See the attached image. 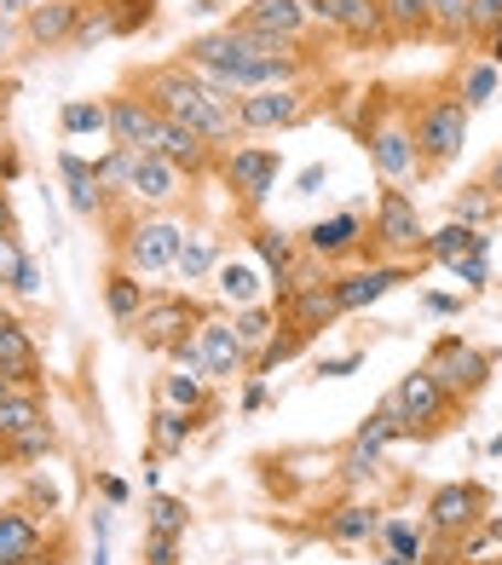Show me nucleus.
<instances>
[{
	"mask_svg": "<svg viewBox=\"0 0 502 565\" xmlns=\"http://www.w3.org/2000/svg\"><path fill=\"white\" fill-rule=\"evenodd\" d=\"M491 191H502V157L491 162Z\"/></svg>",
	"mask_w": 502,
	"mask_h": 565,
	"instance_id": "60",
	"label": "nucleus"
},
{
	"mask_svg": "<svg viewBox=\"0 0 502 565\" xmlns=\"http://www.w3.org/2000/svg\"><path fill=\"white\" fill-rule=\"evenodd\" d=\"M485 508H491L485 484L457 479V484H439V491L428 497V525H434L439 536H468L473 525L485 520Z\"/></svg>",
	"mask_w": 502,
	"mask_h": 565,
	"instance_id": "4",
	"label": "nucleus"
},
{
	"mask_svg": "<svg viewBox=\"0 0 502 565\" xmlns=\"http://www.w3.org/2000/svg\"><path fill=\"white\" fill-rule=\"evenodd\" d=\"M307 23H312L307 18V0H248L232 30L237 35H266V41H295Z\"/></svg>",
	"mask_w": 502,
	"mask_h": 565,
	"instance_id": "9",
	"label": "nucleus"
},
{
	"mask_svg": "<svg viewBox=\"0 0 502 565\" xmlns=\"http://www.w3.org/2000/svg\"><path fill=\"white\" fill-rule=\"evenodd\" d=\"M209 312L196 300H185V295H162V300H145V312L133 318L139 323V347H150V352H168L180 335H196V323H203Z\"/></svg>",
	"mask_w": 502,
	"mask_h": 565,
	"instance_id": "3",
	"label": "nucleus"
},
{
	"mask_svg": "<svg viewBox=\"0 0 502 565\" xmlns=\"http://www.w3.org/2000/svg\"><path fill=\"white\" fill-rule=\"evenodd\" d=\"M284 306H289V329H300V335H318V329H330V323L341 318L330 282H307V289L289 295Z\"/></svg>",
	"mask_w": 502,
	"mask_h": 565,
	"instance_id": "18",
	"label": "nucleus"
},
{
	"mask_svg": "<svg viewBox=\"0 0 502 565\" xmlns=\"http://www.w3.org/2000/svg\"><path fill=\"white\" fill-rule=\"evenodd\" d=\"M375 531H382V513L364 508V502H346L323 520V536H330V543H364V536H375Z\"/></svg>",
	"mask_w": 502,
	"mask_h": 565,
	"instance_id": "25",
	"label": "nucleus"
},
{
	"mask_svg": "<svg viewBox=\"0 0 502 565\" xmlns=\"http://www.w3.org/2000/svg\"><path fill=\"white\" fill-rule=\"evenodd\" d=\"M462 300H450V295H428V312H457Z\"/></svg>",
	"mask_w": 502,
	"mask_h": 565,
	"instance_id": "55",
	"label": "nucleus"
},
{
	"mask_svg": "<svg viewBox=\"0 0 502 565\" xmlns=\"http://www.w3.org/2000/svg\"><path fill=\"white\" fill-rule=\"evenodd\" d=\"M496 191L491 185H462V196L450 202V214H457V225H473V231H485L491 220H496Z\"/></svg>",
	"mask_w": 502,
	"mask_h": 565,
	"instance_id": "31",
	"label": "nucleus"
},
{
	"mask_svg": "<svg viewBox=\"0 0 502 565\" xmlns=\"http://www.w3.org/2000/svg\"><path fill=\"white\" fill-rule=\"evenodd\" d=\"M364 248V231L359 214H335V220H318L307 231V254L312 260H341V254H359Z\"/></svg>",
	"mask_w": 502,
	"mask_h": 565,
	"instance_id": "19",
	"label": "nucleus"
},
{
	"mask_svg": "<svg viewBox=\"0 0 502 565\" xmlns=\"http://www.w3.org/2000/svg\"><path fill=\"white\" fill-rule=\"evenodd\" d=\"M485 543H502V520H491V525H485Z\"/></svg>",
	"mask_w": 502,
	"mask_h": 565,
	"instance_id": "58",
	"label": "nucleus"
},
{
	"mask_svg": "<svg viewBox=\"0 0 502 565\" xmlns=\"http://www.w3.org/2000/svg\"><path fill=\"white\" fill-rule=\"evenodd\" d=\"M416 565H439V559H416Z\"/></svg>",
	"mask_w": 502,
	"mask_h": 565,
	"instance_id": "64",
	"label": "nucleus"
},
{
	"mask_svg": "<svg viewBox=\"0 0 502 565\" xmlns=\"http://www.w3.org/2000/svg\"><path fill=\"white\" fill-rule=\"evenodd\" d=\"M225 7V0H196V12H220Z\"/></svg>",
	"mask_w": 502,
	"mask_h": 565,
	"instance_id": "61",
	"label": "nucleus"
},
{
	"mask_svg": "<svg viewBox=\"0 0 502 565\" xmlns=\"http://www.w3.org/2000/svg\"><path fill=\"white\" fill-rule=\"evenodd\" d=\"M266 404V381H248V393H243V409H260Z\"/></svg>",
	"mask_w": 502,
	"mask_h": 565,
	"instance_id": "54",
	"label": "nucleus"
},
{
	"mask_svg": "<svg viewBox=\"0 0 502 565\" xmlns=\"http://www.w3.org/2000/svg\"><path fill=\"white\" fill-rule=\"evenodd\" d=\"M58 173H64L70 209H75V214H98V196H105V191H98V168L82 162L75 150H64V157H58Z\"/></svg>",
	"mask_w": 502,
	"mask_h": 565,
	"instance_id": "23",
	"label": "nucleus"
},
{
	"mask_svg": "<svg viewBox=\"0 0 502 565\" xmlns=\"http://www.w3.org/2000/svg\"><path fill=\"white\" fill-rule=\"evenodd\" d=\"M191 409H162V416H157V439H162V450H180L185 439H191Z\"/></svg>",
	"mask_w": 502,
	"mask_h": 565,
	"instance_id": "40",
	"label": "nucleus"
},
{
	"mask_svg": "<svg viewBox=\"0 0 502 565\" xmlns=\"http://www.w3.org/2000/svg\"><path fill=\"white\" fill-rule=\"evenodd\" d=\"M180 237H185V225H173V220H139L128 231V271H168L180 260Z\"/></svg>",
	"mask_w": 502,
	"mask_h": 565,
	"instance_id": "10",
	"label": "nucleus"
},
{
	"mask_svg": "<svg viewBox=\"0 0 502 565\" xmlns=\"http://www.w3.org/2000/svg\"><path fill=\"white\" fill-rule=\"evenodd\" d=\"M387 18V35H428L434 30V0H375Z\"/></svg>",
	"mask_w": 502,
	"mask_h": 565,
	"instance_id": "29",
	"label": "nucleus"
},
{
	"mask_svg": "<svg viewBox=\"0 0 502 565\" xmlns=\"http://www.w3.org/2000/svg\"><path fill=\"white\" fill-rule=\"evenodd\" d=\"M421 243H428V231H421L416 202L387 185L375 202V254H421Z\"/></svg>",
	"mask_w": 502,
	"mask_h": 565,
	"instance_id": "5",
	"label": "nucleus"
},
{
	"mask_svg": "<svg viewBox=\"0 0 502 565\" xmlns=\"http://www.w3.org/2000/svg\"><path fill=\"white\" fill-rule=\"evenodd\" d=\"M255 248H260V260H266L271 271H278V277L295 266V243L284 237V231H255Z\"/></svg>",
	"mask_w": 502,
	"mask_h": 565,
	"instance_id": "38",
	"label": "nucleus"
},
{
	"mask_svg": "<svg viewBox=\"0 0 502 565\" xmlns=\"http://www.w3.org/2000/svg\"><path fill=\"white\" fill-rule=\"evenodd\" d=\"M150 7H157V0H105L110 35H139L145 23H150Z\"/></svg>",
	"mask_w": 502,
	"mask_h": 565,
	"instance_id": "33",
	"label": "nucleus"
},
{
	"mask_svg": "<svg viewBox=\"0 0 502 565\" xmlns=\"http://www.w3.org/2000/svg\"><path fill=\"white\" fill-rule=\"evenodd\" d=\"M35 0H0V18H18V12H30Z\"/></svg>",
	"mask_w": 502,
	"mask_h": 565,
	"instance_id": "56",
	"label": "nucleus"
},
{
	"mask_svg": "<svg viewBox=\"0 0 502 565\" xmlns=\"http://www.w3.org/2000/svg\"><path fill=\"white\" fill-rule=\"evenodd\" d=\"M421 254H428V260H462V254H480V260H485V254H491V237H485V231H473V225H457V220H450L445 231H434V237L428 243H421Z\"/></svg>",
	"mask_w": 502,
	"mask_h": 565,
	"instance_id": "21",
	"label": "nucleus"
},
{
	"mask_svg": "<svg viewBox=\"0 0 502 565\" xmlns=\"http://www.w3.org/2000/svg\"><path fill=\"white\" fill-rule=\"evenodd\" d=\"M0 237H18V214H12V202H7V191H0Z\"/></svg>",
	"mask_w": 502,
	"mask_h": 565,
	"instance_id": "53",
	"label": "nucleus"
},
{
	"mask_svg": "<svg viewBox=\"0 0 502 565\" xmlns=\"http://www.w3.org/2000/svg\"><path fill=\"white\" fill-rule=\"evenodd\" d=\"M105 116H110V139L121 145V150H145L157 145V127H162V116L145 105V98H110L105 105Z\"/></svg>",
	"mask_w": 502,
	"mask_h": 565,
	"instance_id": "13",
	"label": "nucleus"
},
{
	"mask_svg": "<svg viewBox=\"0 0 502 565\" xmlns=\"http://www.w3.org/2000/svg\"><path fill=\"white\" fill-rule=\"evenodd\" d=\"M496 98V64H468L462 70V105H491Z\"/></svg>",
	"mask_w": 502,
	"mask_h": 565,
	"instance_id": "35",
	"label": "nucleus"
},
{
	"mask_svg": "<svg viewBox=\"0 0 502 565\" xmlns=\"http://www.w3.org/2000/svg\"><path fill=\"white\" fill-rule=\"evenodd\" d=\"M375 468H382V456H375V450H359V445H353V456H346V479H370Z\"/></svg>",
	"mask_w": 502,
	"mask_h": 565,
	"instance_id": "49",
	"label": "nucleus"
},
{
	"mask_svg": "<svg viewBox=\"0 0 502 565\" xmlns=\"http://www.w3.org/2000/svg\"><path fill=\"white\" fill-rule=\"evenodd\" d=\"M162 393H168V404H173V409H191V416L209 404L203 381H196V375H185V370H180V375H168V381H162Z\"/></svg>",
	"mask_w": 502,
	"mask_h": 565,
	"instance_id": "36",
	"label": "nucleus"
},
{
	"mask_svg": "<svg viewBox=\"0 0 502 565\" xmlns=\"http://www.w3.org/2000/svg\"><path fill=\"white\" fill-rule=\"evenodd\" d=\"M196 352H203V375H243V364H248V352L237 347L232 323H220V318L196 323Z\"/></svg>",
	"mask_w": 502,
	"mask_h": 565,
	"instance_id": "15",
	"label": "nucleus"
},
{
	"mask_svg": "<svg viewBox=\"0 0 502 565\" xmlns=\"http://www.w3.org/2000/svg\"><path fill=\"white\" fill-rule=\"evenodd\" d=\"M46 422V404H41V387H18L7 404H0V445H12V439H23L30 427H41Z\"/></svg>",
	"mask_w": 502,
	"mask_h": 565,
	"instance_id": "22",
	"label": "nucleus"
},
{
	"mask_svg": "<svg viewBox=\"0 0 502 565\" xmlns=\"http://www.w3.org/2000/svg\"><path fill=\"white\" fill-rule=\"evenodd\" d=\"M150 531L185 536V502L180 497H157V502H150Z\"/></svg>",
	"mask_w": 502,
	"mask_h": 565,
	"instance_id": "41",
	"label": "nucleus"
},
{
	"mask_svg": "<svg viewBox=\"0 0 502 565\" xmlns=\"http://www.w3.org/2000/svg\"><path fill=\"white\" fill-rule=\"evenodd\" d=\"M232 335H237L243 352H260L271 335H278V323H271V312H260V306H243L237 323H232Z\"/></svg>",
	"mask_w": 502,
	"mask_h": 565,
	"instance_id": "32",
	"label": "nucleus"
},
{
	"mask_svg": "<svg viewBox=\"0 0 502 565\" xmlns=\"http://www.w3.org/2000/svg\"><path fill=\"white\" fill-rule=\"evenodd\" d=\"M398 282H410L405 266H370V271H353V277H335L330 289H335V306H341V318H346V312H364V306H375L387 289H398Z\"/></svg>",
	"mask_w": 502,
	"mask_h": 565,
	"instance_id": "12",
	"label": "nucleus"
},
{
	"mask_svg": "<svg viewBox=\"0 0 502 565\" xmlns=\"http://www.w3.org/2000/svg\"><path fill=\"white\" fill-rule=\"evenodd\" d=\"M7 289H12L18 300H41V266H35V260H23V266H18V277L7 282Z\"/></svg>",
	"mask_w": 502,
	"mask_h": 565,
	"instance_id": "47",
	"label": "nucleus"
},
{
	"mask_svg": "<svg viewBox=\"0 0 502 565\" xmlns=\"http://www.w3.org/2000/svg\"><path fill=\"white\" fill-rule=\"evenodd\" d=\"M382 565H410V559H405V554H393V548H387V559H382Z\"/></svg>",
	"mask_w": 502,
	"mask_h": 565,
	"instance_id": "62",
	"label": "nucleus"
},
{
	"mask_svg": "<svg viewBox=\"0 0 502 565\" xmlns=\"http://www.w3.org/2000/svg\"><path fill=\"white\" fill-rule=\"evenodd\" d=\"M232 116H237L243 134H266V127H295L300 116H307V93H300V87H260V93H243Z\"/></svg>",
	"mask_w": 502,
	"mask_h": 565,
	"instance_id": "8",
	"label": "nucleus"
},
{
	"mask_svg": "<svg viewBox=\"0 0 502 565\" xmlns=\"http://www.w3.org/2000/svg\"><path fill=\"white\" fill-rule=\"evenodd\" d=\"M393 439H405V416H398V404H393V393H387V398H382V409H375V416H370V422L353 433V445L382 456Z\"/></svg>",
	"mask_w": 502,
	"mask_h": 565,
	"instance_id": "27",
	"label": "nucleus"
},
{
	"mask_svg": "<svg viewBox=\"0 0 502 565\" xmlns=\"http://www.w3.org/2000/svg\"><path fill=\"white\" fill-rule=\"evenodd\" d=\"M150 150H157V157H168L180 173H203V168H209V139L196 134V127H185V121H162V127H157V145H150Z\"/></svg>",
	"mask_w": 502,
	"mask_h": 565,
	"instance_id": "17",
	"label": "nucleus"
},
{
	"mask_svg": "<svg viewBox=\"0 0 502 565\" xmlns=\"http://www.w3.org/2000/svg\"><path fill=\"white\" fill-rule=\"evenodd\" d=\"M323 179H330V168H323V162H312L307 173H300V179H295V191H300V196H312V191L323 185Z\"/></svg>",
	"mask_w": 502,
	"mask_h": 565,
	"instance_id": "51",
	"label": "nucleus"
},
{
	"mask_svg": "<svg viewBox=\"0 0 502 565\" xmlns=\"http://www.w3.org/2000/svg\"><path fill=\"white\" fill-rule=\"evenodd\" d=\"M0 565H18V559H7V554H0Z\"/></svg>",
	"mask_w": 502,
	"mask_h": 565,
	"instance_id": "63",
	"label": "nucleus"
},
{
	"mask_svg": "<svg viewBox=\"0 0 502 565\" xmlns=\"http://www.w3.org/2000/svg\"><path fill=\"white\" fill-rule=\"evenodd\" d=\"M225 185H232L248 209H260V202L278 191V173H284V157L278 150H266V145H243V150H232L225 157Z\"/></svg>",
	"mask_w": 502,
	"mask_h": 565,
	"instance_id": "6",
	"label": "nucleus"
},
{
	"mask_svg": "<svg viewBox=\"0 0 502 565\" xmlns=\"http://www.w3.org/2000/svg\"><path fill=\"white\" fill-rule=\"evenodd\" d=\"M410 134H416V150L428 162L462 157V145H468V105H462V98H428Z\"/></svg>",
	"mask_w": 502,
	"mask_h": 565,
	"instance_id": "2",
	"label": "nucleus"
},
{
	"mask_svg": "<svg viewBox=\"0 0 502 565\" xmlns=\"http://www.w3.org/2000/svg\"><path fill=\"white\" fill-rule=\"evenodd\" d=\"M145 289H139V271H128V266H116L110 277H105V306H110V318L116 323H133L139 312H145Z\"/></svg>",
	"mask_w": 502,
	"mask_h": 565,
	"instance_id": "26",
	"label": "nucleus"
},
{
	"mask_svg": "<svg viewBox=\"0 0 502 565\" xmlns=\"http://www.w3.org/2000/svg\"><path fill=\"white\" fill-rule=\"evenodd\" d=\"M359 370V352H346V358H330V364H323L318 375H353Z\"/></svg>",
	"mask_w": 502,
	"mask_h": 565,
	"instance_id": "52",
	"label": "nucleus"
},
{
	"mask_svg": "<svg viewBox=\"0 0 502 565\" xmlns=\"http://www.w3.org/2000/svg\"><path fill=\"white\" fill-rule=\"evenodd\" d=\"M0 375H12V387H41V347L18 318L0 323Z\"/></svg>",
	"mask_w": 502,
	"mask_h": 565,
	"instance_id": "14",
	"label": "nucleus"
},
{
	"mask_svg": "<svg viewBox=\"0 0 502 565\" xmlns=\"http://www.w3.org/2000/svg\"><path fill=\"white\" fill-rule=\"evenodd\" d=\"M46 450H53V427H30V433H23V439H12L7 445V456H18V461H35V456H46Z\"/></svg>",
	"mask_w": 502,
	"mask_h": 565,
	"instance_id": "42",
	"label": "nucleus"
},
{
	"mask_svg": "<svg viewBox=\"0 0 502 565\" xmlns=\"http://www.w3.org/2000/svg\"><path fill=\"white\" fill-rule=\"evenodd\" d=\"M393 404H398V416H405V433H416V427L434 433V427H445V416H450V404H457V398H450L428 370H410L393 387Z\"/></svg>",
	"mask_w": 502,
	"mask_h": 565,
	"instance_id": "7",
	"label": "nucleus"
},
{
	"mask_svg": "<svg viewBox=\"0 0 502 565\" xmlns=\"http://www.w3.org/2000/svg\"><path fill=\"white\" fill-rule=\"evenodd\" d=\"M23 260H30V254L18 248V237H0V282H12Z\"/></svg>",
	"mask_w": 502,
	"mask_h": 565,
	"instance_id": "48",
	"label": "nucleus"
},
{
	"mask_svg": "<svg viewBox=\"0 0 502 565\" xmlns=\"http://www.w3.org/2000/svg\"><path fill=\"white\" fill-rule=\"evenodd\" d=\"M307 341H312V335H300V329H289V335H271V341L260 347V358H255V375H271L278 364H289V358L307 347Z\"/></svg>",
	"mask_w": 502,
	"mask_h": 565,
	"instance_id": "34",
	"label": "nucleus"
},
{
	"mask_svg": "<svg viewBox=\"0 0 502 565\" xmlns=\"http://www.w3.org/2000/svg\"><path fill=\"white\" fill-rule=\"evenodd\" d=\"M214 289H220V300H232V306H255L260 271L248 266V260H220V266H214Z\"/></svg>",
	"mask_w": 502,
	"mask_h": 565,
	"instance_id": "28",
	"label": "nucleus"
},
{
	"mask_svg": "<svg viewBox=\"0 0 502 565\" xmlns=\"http://www.w3.org/2000/svg\"><path fill=\"white\" fill-rule=\"evenodd\" d=\"M64 134H110V116H105V105H64Z\"/></svg>",
	"mask_w": 502,
	"mask_h": 565,
	"instance_id": "37",
	"label": "nucleus"
},
{
	"mask_svg": "<svg viewBox=\"0 0 502 565\" xmlns=\"http://www.w3.org/2000/svg\"><path fill=\"white\" fill-rule=\"evenodd\" d=\"M434 23L445 35H462L468 30V0H434Z\"/></svg>",
	"mask_w": 502,
	"mask_h": 565,
	"instance_id": "45",
	"label": "nucleus"
},
{
	"mask_svg": "<svg viewBox=\"0 0 502 565\" xmlns=\"http://www.w3.org/2000/svg\"><path fill=\"white\" fill-rule=\"evenodd\" d=\"M428 370L439 387L450 393V398H473L491 381V352H480V347H468L462 335H439L434 341V352H428Z\"/></svg>",
	"mask_w": 502,
	"mask_h": 565,
	"instance_id": "1",
	"label": "nucleus"
},
{
	"mask_svg": "<svg viewBox=\"0 0 502 565\" xmlns=\"http://www.w3.org/2000/svg\"><path fill=\"white\" fill-rule=\"evenodd\" d=\"M370 168L387 179V185H398V179H410L421 168V150H416V134L405 121H382L370 134Z\"/></svg>",
	"mask_w": 502,
	"mask_h": 565,
	"instance_id": "11",
	"label": "nucleus"
},
{
	"mask_svg": "<svg viewBox=\"0 0 502 565\" xmlns=\"http://www.w3.org/2000/svg\"><path fill=\"white\" fill-rule=\"evenodd\" d=\"M0 554L7 559H18V565H30V559H41V525L30 520V513H0Z\"/></svg>",
	"mask_w": 502,
	"mask_h": 565,
	"instance_id": "24",
	"label": "nucleus"
},
{
	"mask_svg": "<svg viewBox=\"0 0 502 565\" xmlns=\"http://www.w3.org/2000/svg\"><path fill=\"white\" fill-rule=\"evenodd\" d=\"M133 162H139V150H121L116 145V157L98 162V191H105V185H128L133 191Z\"/></svg>",
	"mask_w": 502,
	"mask_h": 565,
	"instance_id": "39",
	"label": "nucleus"
},
{
	"mask_svg": "<svg viewBox=\"0 0 502 565\" xmlns=\"http://www.w3.org/2000/svg\"><path fill=\"white\" fill-rule=\"evenodd\" d=\"M387 548H393V554H405V559L416 565V559H421V531L405 525V520H387Z\"/></svg>",
	"mask_w": 502,
	"mask_h": 565,
	"instance_id": "43",
	"label": "nucleus"
},
{
	"mask_svg": "<svg viewBox=\"0 0 502 565\" xmlns=\"http://www.w3.org/2000/svg\"><path fill=\"white\" fill-rule=\"evenodd\" d=\"M445 271L457 277V282H468V289H485V282H491V266L480 260V254H462V260H445Z\"/></svg>",
	"mask_w": 502,
	"mask_h": 565,
	"instance_id": "44",
	"label": "nucleus"
},
{
	"mask_svg": "<svg viewBox=\"0 0 502 565\" xmlns=\"http://www.w3.org/2000/svg\"><path fill=\"white\" fill-rule=\"evenodd\" d=\"M145 565H180V536L150 531V543H145Z\"/></svg>",
	"mask_w": 502,
	"mask_h": 565,
	"instance_id": "46",
	"label": "nucleus"
},
{
	"mask_svg": "<svg viewBox=\"0 0 502 565\" xmlns=\"http://www.w3.org/2000/svg\"><path fill=\"white\" fill-rule=\"evenodd\" d=\"M185 271V282H196V277H209L214 266H220V243L209 237V231H185L180 237V260H173Z\"/></svg>",
	"mask_w": 502,
	"mask_h": 565,
	"instance_id": "30",
	"label": "nucleus"
},
{
	"mask_svg": "<svg viewBox=\"0 0 502 565\" xmlns=\"http://www.w3.org/2000/svg\"><path fill=\"white\" fill-rule=\"evenodd\" d=\"M180 185H185V173L173 168L168 157H157V150H145V157L133 162V196H145V202H173V196H180Z\"/></svg>",
	"mask_w": 502,
	"mask_h": 565,
	"instance_id": "20",
	"label": "nucleus"
},
{
	"mask_svg": "<svg viewBox=\"0 0 502 565\" xmlns=\"http://www.w3.org/2000/svg\"><path fill=\"white\" fill-rule=\"evenodd\" d=\"M468 23H480V30L502 23V0H468Z\"/></svg>",
	"mask_w": 502,
	"mask_h": 565,
	"instance_id": "50",
	"label": "nucleus"
},
{
	"mask_svg": "<svg viewBox=\"0 0 502 565\" xmlns=\"http://www.w3.org/2000/svg\"><path fill=\"white\" fill-rule=\"evenodd\" d=\"M12 393H18V387H12V375H0V404H7Z\"/></svg>",
	"mask_w": 502,
	"mask_h": 565,
	"instance_id": "59",
	"label": "nucleus"
},
{
	"mask_svg": "<svg viewBox=\"0 0 502 565\" xmlns=\"http://www.w3.org/2000/svg\"><path fill=\"white\" fill-rule=\"evenodd\" d=\"M82 12H87V0H46V7L35 0V7L23 12V23H30V41H35V46H58V41L75 35Z\"/></svg>",
	"mask_w": 502,
	"mask_h": 565,
	"instance_id": "16",
	"label": "nucleus"
},
{
	"mask_svg": "<svg viewBox=\"0 0 502 565\" xmlns=\"http://www.w3.org/2000/svg\"><path fill=\"white\" fill-rule=\"evenodd\" d=\"M491 64L502 70V23H491Z\"/></svg>",
	"mask_w": 502,
	"mask_h": 565,
	"instance_id": "57",
	"label": "nucleus"
}]
</instances>
